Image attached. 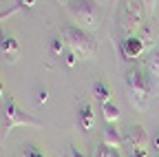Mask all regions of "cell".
<instances>
[{
    "mask_svg": "<svg viewBox=\"0 0 159 157\" xmlns=\"http://www.w3.org/2000/svg\"><path fill=\"white\" fill-rule=\"evenodd\" d=\"M126 89H128V100H130V104L135 106V109H146V104H148V95H150V89H152V84H150V80H148V75L139 69V67H130L128 71H126Z\"/></svg>",
    "mask_w": 159,
    "mask_h": 157,
    "instance_id": "6da1fadb",
    "label": "cell"
},
{
    "mask_svg": "<svg viewBox=\"0 0 159 157\" xmlns=\"http://www.w3.org/2000/svg\"><path fill=\"white\" fill-rule=\"evenodd\" d=\"M62 38H64L66 47L73 53H77V58H84V60H86V58L95 55V51H97L95 38L86 29L77 27V25H64L62 27Z\"/></svg>",
    "mask_w": 159,
    "mask_h": 157,
    "instance_id": "7a4b0ae2",
    "label": "cell"
},
{
    "mask_svg": "<svg viewBox=\"0 0 159 157\" xmlns=\"http://www.w3.org/2000/svg\"><path fill=\"white\" fill-rule=\"evenodd\" d=\"M18 126H33V128H38L40 120H35L33 115L25 113L22 109L18 106L16 97L9 95L5 100V106H2V140H7L9 133L13 128H18Z\"/></svg>",
    "mask_w": 159,
    "mask_h": 157,
    "instance_id": "3957f363",
    "label": "cell"
},
{
    "mask_svg": "<svg viewBox=\"0 0 159 157\" xmlns=\"http://www.w3.org/2000/svg\"><path fill=\"white\" fill-rule=\"evenodd\" d=\"M66 11L71 16V20L82 27V29H95L99 22V11H97V2L95 0H71L66 5Z\"/></svg>",
    "mask_w": 159,
    "mask_h": 157,
    "instance_id": "277c9868",
    "label": "cell"
},
{
    "mask_svg": "<svg viewBox=\"0 0 159 157\" xmlns=\"http://www.w3.org/2000/svg\"><path fill=\"white\" fill-rule=\"evenodd\" d=\"M144 5L139 2V0H124L122 9H119V27L126 35H133L135 31H139L144 25Z\"/></svg>",
    "mask_w": 159,
    "mask_h": 157,
    "instance_id": "5b68a950",
    "label": "cell"
},
{
    "mask_svg": "<svg viewBox=\"0 0 159 157\" xmlns=\"http://www.w3.org/2000/svg\"><path fill=\"white\" fill-rule=\"evenodd\" d=\"M148 144V133L144 126H139V124H133L126 128V133L122 135V146L133 153V150H139V148H146Z\"/></svg>",
    "mask_w": 159,
    "mask_h": 157,
    "instance_id": "8992f818",
    "label": "cell"
},
{
    "mask_svg": "<svg viewBox=\"0 0 159 157\" xmlns=\"http://www.w3.org/2000/svg\"><path fill=\"white\" fill-rule=\"evenodd\" d=\"M18 55H20V44L13 35L5 33L2 27H0V58H5L7 62H18Z\"/></svg>",
    "mask_w": 159,
    "mask_h": 157,
    "instance_id": "52a82bcc",
    "label": "cell"
},
{
    "mask_svg": "<svg viewBox=\"0 0 159 157\" xmlns=\"http://www.w3.org/2000/svg\"><path fill=\"white\" fill-rule=\"evenodd\" d=\"M144 49H146V44L139 35H126L122 40V53H124L126 60H137L144 53Z\"/></svg>",
    "mask_w": 159,
    "mask_h": 157,
    "instance_id": "ba28073f",
    "label": "cell"
},
{
    "mask_svg": "<svg viewBox=\"0 0 159 157\" xmlns=\"http://www.w3.org/2000/svg\"><path fill=\"white\" fill-rule=\"evenodd\" d=\"M146 75L152 86H159V47H155L146 58Z\"/></svg>",
    "mask_w": 159,
    "mask_h": 157,
    "instance_id": "9c48e42d",
    "label": "cell"
},
{
    "mask_svg": "<svg viewBox=\"0 0 159 157\" xmlns=\"http://www.w3.org/2000/svg\"><path fill=\"white\" fill-rule=\"evenodd\" d=\"M102 144L108 146L111 150L122 148V135H119V131H117L113 124H108V126L102 131Z\"/></svg>",
    "mask_w": 159,
    "mask_h": 157,
    "instance_id": "30bf717a",
    "label": "cell"
},
{
    "mask_svg": "<svg viewBox=\"0 0 159 157\" xmlns=\"http://www.w3.org/2000/svg\"><path fill=\"white\" fill-rule=\"evenodd\" d=\"M77 120H80V126H82V131H91V128H93V124H95V111H93V106H91L89 102L80 106V111H77Z\"/></svg>",
    "mask_w": 159,
    "mask_h": 157,
    "instance_id": "8fae6325",
    "label": "cell"
},
{
    "mask_svg": "<svg viewBox=\"0 0 159 157\" xmlns=\"http://www.w3.org/2000/svg\"><path fill=\"white\" fill-rule=\"evenodd\" d=\"M93 93H95V100H97L99 104L111 102V89H108L106 82H95V84H93Z\"/></svg>",
    "mask_w": 159,
    "mask_h": 157,
    "instance_id": "7c38bea8",
    "label": "cell"
},
{
    "mask_svg": "<svg viewBox=\"0 0 159 157\" xmlns=\"http://www.w3.org/2000/svg\"><path fill=\"white\" fill-rule=\"evenodd\" d=\"M102 117H104L108 124L117 122V120H119V106H117V104H113V102L102 104Z\"/></svg>",
    "mask_w": 159,
    "mask_h": 157,
    "instance_id": "4fadbf2b",
    "label": "cell"
},
{
    "mask_svg": "<svg viewBox=\"0 0 159 157\" xmlns=\"http://www.w3.org/2000/svg\"><path fill=\"white\" fill-rule=\"evenodd\" d=\"M64 47H66V42H64V38H60V35H55L53 40L49 42V55L51 58H60L64 53Z\"/></svg>",
    "mask_w": 159,
    "mask_h": 157,
    "instance_id": "5bb4252c",
    "label": "cell"
},
{
    "mask_svg": "<svg viewBox=\"0 0 159 157\" xmlns=\"http://www.w3.org/2000/svg\"><path fill=\"white\" fill-rule=\"evenodd\" d=\"M20 9H22V5H20V2H16L13 7L5 9V11H0V22H2V20H9V18H11V16H16Z\"/></svg>",
    "mask_w": 159,
    "mask_h": 157,
    "instance_id": "9a60e30c",
    "label": "cell"
},
{
    "mask_svg": "<svg viewBox=\"0 0 159 157\" xmlns=\"http://www.w3.org/2000/svg\"><path fill=\"white\" fill-rule=\"evenodd\" d=\"M91 157H111V148H108V146H104V144H99V146H95V148H93Z\"/></svg>",
    "mask_w": 159,
    "mask_h": 157,
    "instance_id": "2e32d148",
    "label": "cell"
},
{
    "mask_svg": "<svg viewBox=\"0 0 159 157\" xmlns=\"http://www.w3.org/2000/svg\"><path fill=\"white\" fill-rule=\"evenodd\" d=\"M155 5H157V0H144V13H146L148 18H152V13H155Z\"/></svg>",
    "mask_w": 159,
    "mask_h": 157,
    "instance_id": "e0dca14e",
    "label": "cell"
},
{
    "mask_svg": "<svg viewBox=\"0 0 159 157\" xmlns=\"http://www.w3.org/2000/svg\"><path fill=\"white\" fill-rule=\"evenodd\" d=\"M27 157H47V155L40 150V148H35V146H29L27 148Z\"/></svg>",
    "mask_w": 159,
    "mask_h": 157,
    "instance_id": "ac0fdd59",
    "label": "cell"
},
{
    "mask_svg": "<svg viewBox=\"0 0 159 157\" xmlns=\"http://www.w3.org/2000/svg\"><path fill=\"white\" fill-rule=\"evenodd\" d=\"M47 100H49V93H47V91L42 89V91H40V93H38V104H40V106H42V104H47Z\"/></svg>",
    "mask_w": 159,
    "mask_h": 157,
    "instance_id": "d6986e66",
    "label": "cell"
},
{
    "mask_svg": "<svg viewBox=\"0 0 159 157\" xmlns=\"http://www.w3.org/2000/svg\"><path fill=\"white\" fill-rule=\"evenodd\" d=\"M75 62H77V53H73V51L69 49V55H66V64H69V67H75Z\"/></svg>",
    "mask_w": 159,
    "mask_h": 157,
    "instance_id": "ffe728a7",
    "label": "cell"
},
{
    "mask_svg": "<svg viewBox=\"0 0 159 157\" xmlns=\"http://www.w3.org/2000/svg\"><path fill=\"white\" fill-rule=\"evenodd\" d=\"M69 157H86V155L80 150L77 146H71V148H69Z\"/></svg>",
    "mask_w": 159,
    "mask_h": 157,
    "instance_id": "44dd1931",
    "label": "cell"
},
{
    "mask_svg": "<svg viewBox=\"0 0 159 157\" xmlns=\"http://www.w3.org/2000/svg\"><path fill=\"white\" fill-rule=\"evenodd\" d=\"M128 157H148V150H146V148H139V150L128 153Z\"/></svg>",
    "mask_w": 159,
    "mask_h": 157,
    "instance_id": "7402d4cb",
    "label": "cell"
},
{
    "mask_svg": "<svg viewBox=\"0 0 159 157\" xmlns=\"http://www.w3.org/2000/svg\"><path fill=\"white\" fill-rule=\"evenodd\" d=\"M18 2L22 5V7H27V9H31V7L35 5V0H18Z\"/></svg>",
    "mask_w": 159,
    "mask_h": 157,
    "instance_id": "603a6c76",
    "label": "cell"
},
{
    "mask_svg": "<svg viewBox=\"0 0 159 157\" xmlns=\"http://www.w3.org/2000/svg\"><path fill=\"white\" fill-rule=\"evenodd\" d=\"M155 148H159V131H157V135H155Z\"/></svg>",
    "mask_w": 159,
    "mask_h": 157,
    "instance_id": "cb8c5ba5",
    "label": "cell"
},
{
    "mask_svg": "<svg viewBox=\"0 0 159 157\" xmlns=\"http://www.w3.org/2000/svg\"><path fill=\"white\" fill-rule=\"evenodd\" d=\"M2 95H5V86H2V82H0V100H2Z\"/></svg>",
    "mask_w": 159,
    "mask_h": 157,
    "instance_id": "d4e9b609",
    "label": "cell"
},
{
    "mask_svg": "<svg viewBox=\"0 0 159 157\" xmlns=\"http://www.w3.org/2000/svg\"><path fill=\"white\" fill-rule=\"evenodd\" d=\"M55 2H60V5H64V7H66V5L71 2V0H55Z\"/></svg>",
    "mask_w": 159,
    "mask_h": 157,
    "instance_id": "484cf974",
    "label": "cell"
},
{
    "mask_svg": "<svg viewBox=\"0 0 159 157\" xmlns=\"http://www.w3.org/2000/svg\"><path fill=\"white\" fill-rule=\"evenodd\" d=\"M111 157H122V155H119V150H111Z\"/></svg>",
    "mask_w": 159,
    "mask_h": 157,
    "instance_id": "4316f807",
    "label": "cell"
},
{
    "mask_svg": "<svg viewBox=\"0 0 159 157\" xmlns=\"http://www.w3.org/2000/svg\"><path fill=\"white\" fill-rule=\"evenodd\" d=\"M113 2H117V0H113Z\"/></svg>",
    "mask_w": 159,
    "mask_h": 157,
    "instance_id": "83f0119b",
    "label": "cell"
},
{
    "mask_svg": "<svg viewBox=\"0 0 159 157\" xmlns=\"http://www.w3.org/2000/svg\"><path fill=\"white\" fill-rule=\"evenodd\" d=\"M155 157H159V155H155Z\"/></svg>",
    "mask_w": 159,
    "mask_h": 157,
    "instance_id": "f1b7e54d",
    "label": "cell"
}]
</instances>
